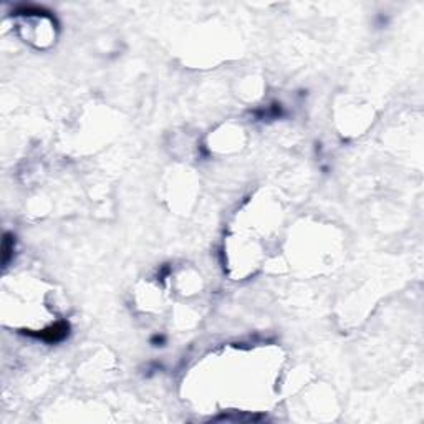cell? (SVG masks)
Segmentation results:
<instances>
[{
	"label": "cell",
	"mask_w": 424,
	"mask_h": 424,
	"mask_svg": "<svg viewBox=\"0 0 424 424\" xmlns=\"http://www.w3.org/2000/svg\"><path fill=\"white\" fill-rule=\"evenodd\" d=\"M66 335H68V323L60 322V323H57V325L47 328V330H43L40 333H35L33 337L45 340V342H48V343H57V342H60V340H63Z\"/></svg>",
	"instance_id": "obj_1"
},
{
	"label": "cell",
	"mask_w": 424,
	"mask_h": 424,
	"mask_svg": "<svg viewBox=\"0 0 424 424\" xmlns=\"http://www.w3.org/2000/svg\"><path fill=\"white\" fill-rule=\"evenodd\" d=\"M4 264H7L9 262V254L14 250V239L9 236V234H5V239H4Z\"/></svg>",
	"instance_id": "obj_2"
}]
</instances>
